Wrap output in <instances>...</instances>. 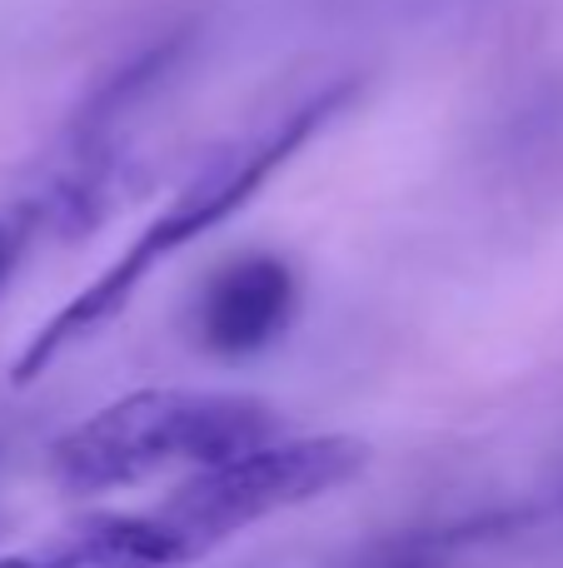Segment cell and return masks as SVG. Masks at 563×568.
<instances>
[{
  "label": "cell",
  "mask_w": 563,
  "mask_h": 568,
  "mask_svg": "<svg viewBox=\"0 0 563 568\" xmlns=\"http://www.w3.org/2000/svg\"><path fill=\"white\" fill-rule=\"evenodd\" d=\"M349 95H355V85H335V90H325V95L295 105L289 115L269 120V125L255 130V135L215 150V155H209L205 165H199L195 175L170 195V205L160 210L145 230H140L135 245H130L125 255L105 270V275H95L85 290L75 294V300L60 304V310L40 324L35 339L20 349L10 379L35 384L40 374L60 359V354H70L75 344H85L90 334L105 329V324L115 320L130 300H135V290L150 280V270L165 265V260L180 255L185 245H195V240L209 235L215 225H225L235 210H245L249 200H255V190L265 185V180L275 175L289 155H295V150H305L309 140H315L319 130L339 115V110H345Z\"/></svg>",
  "instance_id": "obj_1"
},
{
  "label": "cell",
  "mask_w": 563,
  "mask_h": 568,
  "mask_svg": "<svg viewBox=\"0 0 563 568\" xmlns=\"http://www.w3.org/2000/svg\"><path fill=\"white\" fill-rule=\"evenodd\" d=\"M369 464V444L349 434H315V439H269L225 464L195 469L150 519L170 539L180 564L205 559L225 539L299 509L309 499L345 489Z\"/></svg>",
  "instance_id": "obj_3"
},
{
  "label": "cell",
  "mask_w": 563,
  "mask_h": 568,
  "mask_svg": "<svg viewBox=\"0 0 563 568\" xmlns=\"http://www.w3.org/2000/svg\"><path fill=\"white\" fill-rule=\"evenodd\" d=\"M30 240H35V230H30V220L20 215V210L0 215V294H6V284L16 280V270H20V260H25Z\"/></svg>",
  "instance_id": "obj_6"
},
{
  "label": "cell",
  "mask_w": 563,
  "mask_h": 568,
  "mask_svg": "<svg viewBox=\"0 0 563 568\" xmlns=\"http://www.w3.org/2000/svg\"><path fill=\"white\" fill-rule=\"evenodd\" d=\"M0 568H45V559H40V549H25V554H6Z\"/></svg>",
  "instance_id": "obj_7"
},
{
  "label": "cell",
  "mask_w": 563,
  "mask_h": 568,
  "mask_svg": "<svg viewBox=\"0 0 563 568\" xmlns=\"http://www.w3.org/2000/svg\"><path fill=\"white\" fill-rule=\"evenodd\" d=\"M494 529H499L494 519L444 524V529H414V534H405V539L375 544L365 559H355L349 568H449L464 544L484 539V534H494Z\"/></svg>",
  "instance_id": "obj_5"
},
{
  "label": "cell",
  "mask_w": 563,
  "mask_h": 568,
  "mask_svg": "<svg viewBox=\"0 0 563 568\" xmlns=\"http://www.w3.org/2000/svg\"><path fill=\"white\" fill-rule=\"evenodd\" d=\"M299 304L295 270L279 255H239L199 294V344L219 359H249L289 329Z\"/></svg>",
  "instance_id": "obj_4"
},
{
  "label": "cell",
  "mask_w": 563,
  "mask_h": 568,
  "mask_svg": "<svg viewBox=\"0 0 563 568\" xmlns=\"http://www.w3.org/2000/svg\"><path fill=\"white\" fill-rule=\"evenodd\" d=\"M279 439V414L255 394L135 389L65 429L50 474L65 494H110L170 469H209Z\"/></svg>",
  "instance_id": "obj_2"
}]
</instances>
